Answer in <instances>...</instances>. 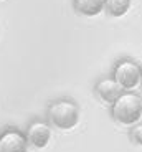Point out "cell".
<instances>
[{"instance_id":"cell-1","label":"cell","mask_w":142,"mask_h":152,"mask_svg":"<svg viewBox=\"0 0 142 152\" xmlns=\"http://www.w3.org/2000/svg\"><path fill=\"white\" fill-rule=\"evenodd\" d=\"M111 116L122 126H134L142 118V98L132 91H122L111 104Z\"/></svg>"},{"instance_id":"cell-2","label":"cell","mask_w":142,"mask_h":152,"mask_svg":"<svg viewBox=\"0 0 142 152\" xmlns=\"http://www.w3.org/2000/svg\"><path fill=\"white\" fill-rule=\"evenodd\" d=\"M81 111L71 99H56L48 106V121L56 129L69 131L79 122Z\"/></svg>"},{"instance_id":"cell-3","label":"cell","mask_w":142,"mask_h":152,"mask_svg":"<svg viewBox=\"0 0 142 152\" xmlns=\"http://www.w3.org/2000/svg\"><path fill=\"white\" fill-rule=\"evenodd\" d=\"M112 78L122 88V91H132L141 84L142 68L132 60H121L116 63Z\"/></svg>"},{"instance_id":"cell-4","label":"cell","mask_w":142,"mask_h":152,"mask_svg":"<svg viewBox=\"0 0 142 152\" xmlns=\"http://www.w3.org/2000/svg\"><path fill=\"white\" fill-rule=\"evenodd\" d=\"M25 136H27L28 145L36 147V149H43L48 145V142L51 139V127L45 121H33L27 127Z\"/></svg>"},{"instance_id":"cell-5","label":"cell","mask_w":142,"mask_h":152,"mask_svg":"<svg viewBox=\"0 0 142 152\" xmlns=\"http://www.w3.org/2000/svg\"><path fill=\"white\" fill-rule=\"evenodd\" d=\"M27 136L18 129H7L0 134V152H27Z\"/></svg>"},{"instance_id":"cell-6","label":"cell","mask_w":142,"mask_h":152,"mask_svg":"<svg viewBox=\"0 0 142 152\" xmlns=\"http://www.w3.org/2000/svg\"><path fill=\"white\" fill-rule=\"evenodd\" d=\"M96 94L101 101L108 104H112L116 101V98L122 93V88L116 83L114 78H103L96 83Z\"/></svg>"},{"instance_id":"cell-7","label":"cell","mask_w":142,"mask_h":152,"mask_svg":"<svg viewBox=\"0 0 142 152\" xmlns=\"http://www.w3.org/2000/svg\"><path fill=\"white\" fill-rule=\"evenodd\" d=\"M73 7L83 17H96L104 10V0H73Z\"/></svg>"},{"instance_id":"cell-8","label":"cell","mask_w":142,"mask_h":152,"mask_svg":"<svg viewBox=\"0 0 142 152\" xmlns=\"http://www.w3.org/2000/svg\"><path fill=\"white\" fill-rule=\"evenodd\" d=\"M132 5V0H104V10L111 17L126 15Z\"/></svg>"},{"instance_id":"cell-9","label":"cell","mask_w":142,"mask_h":152,"mask_svg":"<svg viewBox=\"0 0 142 152\" xmlns=\"http://www.w3.org/2000/svg\"><path fill=\"white\" fill-rule=\"evenodd\" d=\"M131 139L137 145H142V124H134L131 129Z\"/></svg>"},{"instance_id":"cell-10","label":"cell","mask_w":142,"mask_h":152,"mask_svg":"<svg viewBox=\"0 0 142 152\" xmlns=\"http://www.w3.org/2000/svg\"><path fill=\"white\" fill-rule=\"evenodd\" d=\"M141 84H142V78H141Z\"/></svg>"}]
</instances>
